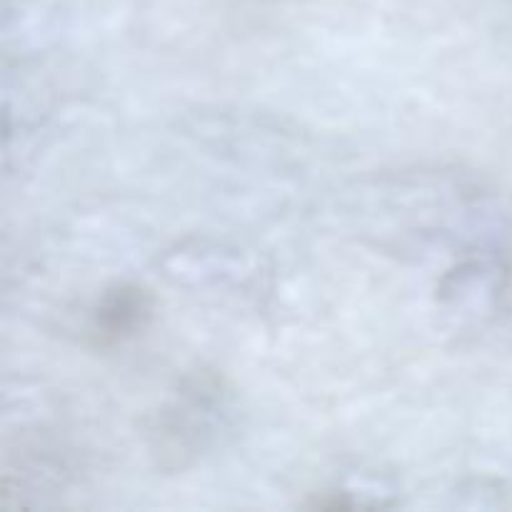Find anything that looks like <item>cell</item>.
<instances>
[{"instance_id":"6da1fadb","label":"cell","mask_w":512,"mask_h":512,"mask_svg":"<svg viewBox=\"0 0 512 512\" xmlns=\"http://www.w3.org/2000/svg\"><path fill=\"white\" fill-rule=\"evenodd\" d=\"M150 315V300L140 288H118L115 293L105 295L100 303L98 315H95V325L105 338H123V335H133L135 330L143 325V320Z\"/></svg>"}]
</instances>
